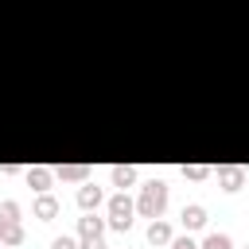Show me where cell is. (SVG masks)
I'll return each instance as SVG.
<instances>
[{"mask_svg": "<svg viewBox=\"0 0 249 249\" xmlns=\"http://www.w3.org/2000/svg\"><path fill=\"white\" fill-rule=\"evenodd\" d=\"M163 206H167V183H163V179L144 183V187H140V202H136V210H140L144 218H160Z\"/></svg>", "mask_w": 249, "mask_h": 249, "instance_id": "cell-1", "label": "cell"}, {"mask_svg": "<svg viewBox=\"0 0 249 249\" xmlns=\"http://www.w3.org/2000/svg\"><path fill=\"white\" fill-rule=\"evenodd\" d=\"M132 210H136L132 198H128L124 191H117V195L109 198V218H105V226H113V230H121V233L132 230Z\"/></svg>", "mask_w": 249, "mask_h": 249, "instance_id": "cell-2", "label": "cell"}, {"mask_svg": "<svg viewBox=\"0 0 249 249\" xmlns=\"http://www.w3.org/2000/svg\"><path fill=\"white\" fill-rule=\"evenodd\" d=\"M31 214H35L39 222H51V218L58 214V198H54V195H47V191H39V198L31 202Z\"/></svg>", "mask_w": 249, "mask_h": 249, "instance_id": "cell-3", "label": "cell"}, {"mask_svg": "<svg viewBox=\"0 0 249 249\" xmlns=\"http://www.w3.org/2000/svg\"><path fill=\"white\" fill-rule=\"evenodd\" d=\"M101 202H105L101 187H93V183H82V191H78V206H82V210H97Z\"/></svg>", "mask_w": 249, "mask_h": 249, "instance_id": "cell-4", "label": "cell"}, {"mask_svg": "<svg viewBox=\"0 0 249 249\" xmlns=\"http://www.w3.org/2000/svg\"><path fill=\"white\" fill-rule=\"evenodd\" d=\"M78 233L82 237H101L105 233V218H97L93 210H86V218H78Z\"/></svg>", "mask_w": 249, "mask_h": 249, "instance_id": "cell-5", "label": "cell"}, {"mask_svg": "<svg viewBox=\"0 0 249 249\" xmlns=\"http://www.w3.org/2000/svg\"><path fill=\"white\" fill-rule=\"evenodd\" d=\"M54 175H58L62 183H86V179H89V167H86V163H62Z\"/></svg>", "mask_w": 249, "mask_h": 249, "instance_id": "cell-6", "label": "cell"}, {"mask_svg": "<svg viewBox=\"0 0 249 249\" xmlns=\"http://www.w3.org/2000/svg\"><path fill=\"white\" fill-rule=\"evenodd\" d=\"M51 183H54V171H51V167H27V187L51 191Z\"/></svg>", "mask_w": 249, "mask_h": 249, "instance_id": "cell-7", "label": "cell"}, {"mask_svg": "<svg viewBox=\"0 0 249 249\" xmlns=\"http://www.w3.org/2000/svg\"><path fill=\"white\" fill-rule=\"evenodd\" d=\"M218 183H222V191H237L245 183V171L241 167H218Z\"/></svg>", "mask_w": 249, "mask_h": 249, "instance_id": "cell-8", "label": "cell"}, {"mask_svg": "<svg viewBox=\"0 0 249 249\" xmlns=\"http://www.w3.org/2000/svg\"><path fill=\"white\" fill-rule=\"evenodd\" d=\"M183 226H187V230H202V226H206V206H198V202L183 206Z\"/></svg>", "mask_w": 249, "mask_h": 249, "instance_id": "cell-9", "label": "cell"}, {"mask_svg": "<svg viewBox=\"0 0 249 249\" xmlns=\"http://www.w3.org/2000/svg\"><path fill=\"white\" fill-rule=\"evenodd\" d=\"M132 183H136V167L117 163V167H113V187H117V191H124V187H132Z\"/></svg>", "mask_w": 249, "mask_h": 249, "instance_id": "cell-10", "label": "cell"}, {"mask_svg": "<svg viewBox=\"0 0 249 249\" xmlns=\"http://www.w3.org/2000/svg\"><path fill=\"white\" fill-rule=\"evenodd\" d=\"M148 241H152V245H167V241H171V226L160 222V218H152V226H148Z\"/></svg>", "mask_w": 249, "mask_h": 249, "instance_id": "cell-11", "label": "cell"}, {"mask_svg": "<svg viewBox=\"0 0 249 249\" xmlns=\"http://www.w3.org/2000/svg\"><path fill=\"white\" fill-rule=\"evenodd\" d=\"M0 241H4V249H8V245H19V241H23V226H19V222H8L4 233H0Z\"/></svg>", "mask_w": 249, "mask_h": 249, "instance_id": "cell-12", "label": "cell"}, {"mask_svg": "<svg viewBox=\"0 0 249 249\" xmlns=\"http://www.w3.org/2000/svg\"><path fill=\"white\" fill-rule=\"evenodd\" d=\"M198 249H233V241H230L226 233H206V241H202Z\"/></svg>", "mask_w": 249, "mask_h": 249, "instance_id": "cell-13", "label": "cell"}, {"mask_svg": "<svg viewBox=\"0 0 249 249\" xmlns=\"http://www.w3.org/2000/svg\"><path fill=\"white\" fill-rule=\"evenodd\" d=\"M0 218H4V222H19V202H12V198L0 202Z\"/></svg>", "mask_w": 249, "mask_h": 249, "instance_id": "cell-14", "label": "cell"}, {"mask_svg": "<svg viewBox=\"0 0 249 249\" xmlns=\"http://www.w3.org/2000/svg\"><path fill=\"white\" fill-rule=\"evenodd\" d=\"M183 175H187V179H206L210 167H202V163H191V167H187V163H183Z\"/></svg>", "mask_w": 249, "mask_h": 249, "instance_id": "cell-15", "label": "cell"}, {"mask_svg": "<svg viewBox=\"0 0 249 249\" xmlns=\"http://www.w3.org/2000/svg\"><path fill=\"white\" fill-rule=\"evenodd\" d=\"M167 245H171V249H198V245H195V237H191V233H187V237H171V241H167Z\"/></svg>", "mask_w": 249, "mask_h": 249, "instance_id": "cell-16", "label": "cell"}, {"mask_svg": "<svg viewBox=\"0 0 249 249\" xmlns=\"http://www.w3.org/2000/svg\"><path fill=\"white\" fill-rule=\"evenodd\" d=\"M78 249H109V245H105V237H82Z\"/></svg>", "mask_w": 249, "mask_h": 249, "instance_id": "cell-17", "label": "cell"}, {"mask_svg": "<svg viewBox=\"0 0 249 249\" xmlns=\"http://www.w3.org/2000/svg\"><path fill=\"white\" fill-rule=\"evenodd\" d=\"M51 249H78V241L62 233V237H54V241H51Z\"/></svg>", "mask_w": 249, "mask_h": 249, "instance_id": "cell-18", "label": "cell"}, {"mask_svg": "<svg viewBox=\"0 0 249 249\" xmlns=\"http://www.w3.org/2000/svg\"><path fill=\"white\" fill-rule=\"evenodd\" d=\"M4 226H8V222H4V218H0V233H4Z\"/></svg>", "mask_w": 249, "mask_h": 249, "instance_id": "cell-19", "label": "cell"}, {"mask_svg": "<svg viewBox=\"0 0 249 249\" xmlns=\"http://www.w3.org/2000/svg\"><path fill=\"white\" fill-rule=\"evenodd\" d=\"M0 249H4V241H0Z\"/></svg>", "mask_w": 249, "mask_h": 249, "instance_id": "cell-20", "label": "cell"}, {"mask_svg": "<svg viewBox=\"0 0 249 249\" xmlns=\"http://www.w3.org/2000/svg\"><path fill=\"white\" fill-rule=\"evenodd\" d=\"M245 249H249V245H245Z\"/></svg>", "mask_w": 249, "mask_h": 249, "instance_id": "cell-21", "label": "cell"}]
</instances>
